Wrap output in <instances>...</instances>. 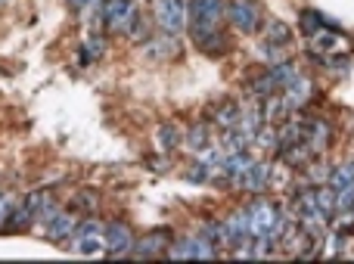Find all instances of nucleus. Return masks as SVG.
<instances>
[{
    "label": "nucleus",
    "mask_w": 354,
    "mask_h": 264,
    "mask_svg": "<svg viewBox=\"0 0 354 264\" xmlns=\"http://www.w3.org/2000/svg\"><path fill=\"white\" fill-rule=\"evenodd\" d=\"M199 236H205L208 243H214V246H221L227 252V234H224V221H221V218H205V221H199Z\"/></svg>",
    "instance_id": "a878e982"
},
{
    "label": "nucleus",
    "mask_w": 354,
    "mask_h": 264,
    "mask_svg": "<svg viewBox=\"0 0 354 264\" xmlns=\"http://www.w3.org/2000/svg\"><path fill=\"white\" fill-rule=\"evenodd\" d=\"M252 162H255V155H252L249 149H243V153H227L224 159H221V174H224L227 180H233V178H239Z\"/></svg>",
    "instance_id": "412c9836"
},
{
    "label": "nucleus",
    "mask_w": 354,
    "mask_h": 264,
    "mask_svg": "<svg viewBox=\"0 0 354 264\" xmlns=\"http://www.w3.org/2000/svg\"><path fill=\"white\" fill-rule=\"evenodd\" d=\"M221 147V153H243V149H249L252 147V137L245 134V131H239V128H227V131H221V137L214 140Z\"/></svg>",
    "instance_id": "aec40b11"
},
{
    "label": "nucleus",
    "mask_w": 354,
    "mask_h": 264,
    "mask_svg": "<svg viewBox=\"0 0 354 264\" xmlns=\"http://www.w3.org/2000/svg\"><path fill=\"white\" fill-rule=\"evenodd\" d=\"M261 35H264L261 41L277 44V47H292V41H295V31L289 28V22H283V19H264Z\"/></svg>",
    "instance_id": "a211bd4d"
},
{
    "label": "nucleus",
    "mask_w": 354,
    "mask_h": 264,
    "mask_svg": "<svg viewBox=\"0 0 354 264\" xmlns=\"http://www.w3.org/2000/svg\"><path fill=\"white\" fill-rule=\"evenodd\" d=\"M224 19L233 25V31L255 37L261 35L264 10L258 0H224Z\"/></svg>",
    "instance_id": "f03ea898"
},
{
    "label": "nucleus",
    "mask_w": 354,
    "mask_h": 264,
    "mask_svg": "<svg viewBox=\"0 0 354 264\" xmlns=\"http://www.w3.org/2000/svg\"><path fill=\"white\" fill-rule=\"evenodd\" d=\"M72 252L78 255H100L106 252V240H103V221L97 215H81L78 224L72 230V243H66Z\"/></svg>",
    "instance_id": "7ed1b4c3"
},
{
    "label": "nucleus",
    "mask_w": 354,
    "mask_h": 264,
    "mask_svg": "<svg viewBox=\"0 0 354 264\" xmlns=\"http://www.w3.org/2000/svg\"><path fill=\"white\" fill-rule=\"evenodd\" d=\"M330 171H333V165H330V162H324V159H320V155H317V159H311L305 168H301V174H305V178L311 180L314 187H317V184H326V178H330Z\"/></svg>",
    "instance_id": "c756f323"
},
{
    "label": "nucleus",
    "mask_w": 354,
    "mask_h": 264,
    "mask_svg": "<svg viewBox=\"0 0 354 264\" xmlns=\"http://www.w3.org/2000/svg\"><path fill=\"white\" fill-rule=\"evenodd\" d=\"M301 140L308 143V149L314 155H324L336 140V128H333L330 118L311 115L308 109H301Z\"/></svg>",
    "instance_id": "39448f33"
},
{
    "label": "nucleus",
    "mask_w": 354,
    "mask_h": 264,
    "mask_svg": "<svg viewBox=\"0 0 354 264\" xmlns=\"http://www.w3.org/2000/svg\"><path fill=\"white\" fill-rule=\"evenodd\" d=\"M149 12H153V25L168 35H183L187 31V0H149Z\"/></svg>",
    "instance_id": "20e7f679"
},
{
    "label": "nucleus",
    "mask_w": 354,
    "mask_h": 264,
    "mask_svg": "<svg viewBox=\"0 0 354 264\" xmlns=\"http://www.w3.org/2000/svg\"><path fill=\"white\" fill-rule=\"evenodd\" d=\"M324 25H326V16H324L320 10H301V12H299V31H301L305 37L317 35Z\"/></svg>",
    "instance_id": "c85d7f7f"
},
{
    "label": "nucleus",
    "mask_w": 354,
    "mask_h": 264,
    "mask_svg": "<svg viewBox=\"0 0 354 264\" xmlns=\"http://www.w3.org/2000/svg\"><path fill=\"white\" fill-rule=\"evenodd\" d=\"M72 12H84V0H66Z\"/></svg>",
    "instance_id": "f704fd0d"
},
{
    "label": "nucleus",
    "mask_w": 354,
    "mask_h": 264,
    "mask_svg": "<svg viewBox=\"0 0 354 264\" xmlns=\"http://www.w3.org/2000/svg\"><path fill=\"white\" fill-rule=\"evenodd\" d=\"M59 211H62V205L56 202V199H50V202H44V209H37V224H41V230L47 227V224L53 221V218L59 215Z\"/></svg>",
    "instance_id": "2f4dec72"
},
{
    "label": "nucleus",
    "mask_w": 354,
    "mask_h": 264,
    "mask_svg": "<svg viewBox=\"0 0 354 264\" xmlns=\"http://www.w3.org/2000/svg\"><path fill=\"white\" fill-rule=\"evenodd\" d=\"M78 211L72 209H62L59 215L53 218V221L44 227V236H47V243H56V246H66V240H72V230L75 224H78Z\"/></svg>",
    "instance_id": "9b49d317"
},
{
    "label": "nucleus",
    "mask_w": 354,
    "mask_h": 264,
    "mask_svg": "<svg viewBox=\"0 0 354 264\" xmlns=\"http://www.w3.org/2000/svg\"><path fill=\"white\" fill-rule=\"evenodd\" d=\"M50 199H53V193H50V190H28L22 202L28 205V209L37 211V209H44V202H50Z\"/></svg>",
    "instance_id": "473e14b6"
},
{
    "label": "nucleus",
    "mask_w": 354,
    "mask_h": 264,
    "mask_svg": "<svg viewBox=\"0 0 354 264\" xmlns=\"http://www.w3.org/2000/svg\"><path fill=\"white\" fill-rule=\"evenodd\" d=\"M187 35H189V41H193V47L199 50V53L212 56V59H221V56H227L233 50L230 35L224 31V25H221V22L189 19V22H187Z\"/></svg>",
    "instance_id": "f257e3e1"
},
{
    "label": "nucleus",
    "mask_w": 354,
    "mask_h": 264,
    "mask_svg": "<svg viewBox=\"0 0 354 264\" xmlns=\"http://www.w3.org/2000/svg\"><path fill=\"white\" fill-rule=\"evenodd\" d=\"M187 16L202 22H224V0H187Z\"/></svg>",
    "instance_id": "dca6fc26"
},
{
    "label": "nucleus",
    "mask_w": 354,
    "mask_h": 264,
    "mask_svg": "<svg viewBox=\"0 0 354 264\" xmlns=\"http://www.w3.org/2000/svg\"><path fill=\"white\" fill-rule=\"evenodd\" d=\"M103 240H106V255H112V258H124V255L134 252L137 234L128 221L112 218V221H103Z\"/></svg>",
    "instance_id": "0eeeda50"
},
{
    "label": "nucleus",
    "mask_w": 354,
    "mask_h": 264,
    "mask_svg": "<svg viewBox=\"0 0 354 264\" xmlns=\"http://www.w3.org/2000/svg\"><path fill=\"white\" fill-rule=\"evenodd\" d=\"M252 147L261 149V153H268V155H274L277 153V124L264 122L261 128L255 131V137H252Z\"/></svg>",
    "instance_id": "bb28decb"
},
{
    "label": "nucleus",
    "mask_w": 354,
    "mask_h": 264,
    "mask_svg": "<svg viewBox=\"0 0 354 264\" xmlns=\"http://www.w3.org/2000/svg\"><path fill=\"white\" fill-rule=\"evenodd\" d=\"M292 47H277V44H268V41H258V53L264 56V62H283V59H292L289 53Z\"/></svg>",
    "instance_id": "7c9ffc66"
},
{
    "label": "nucleus",
    "mask_w": 354,
    "mask_h": 264,
    "mask_svg": "<svg viewBox=\"0 0 354 264\" xmlns=\"http://www.w3.org/2000/svg\"><path fill=\"white\" fill-rule=\"evenodd\" d=\"M239 115H243V106H239L236 100H218L214 106L205 109V122L218 131L239 128Z\"/></svg>",
    "instance_id": "1a4fd4ad"
},
{
    "label": "nucleus",
    "mask_w": 354,
    "mask_h": 264,
    "mask_svg": "<svg viewBox=\"0 0 354 264\" xmlns=\"http://www.w3.org/2000/svg\"><path fill=\"white\" fill-rule=\"evenodd\" d=\"M134 258H165V243L162 240H156L153 234H147V236H137V243H134Z\"/></svg>",
    "instance_id": "b1692460"
},
{
    "label": "nucleus",
    "mask_w": 354,
    "mask_h": 264,
    "mask_svg": "<svg viewBox=\"0 0 354 264\" xmlns=\"http://www.w3.org/2000/svg\"><path fill=\"white\" fill-rule=\"evenodd\" d=\"M37 224V211L28 209L25 202H16V209H12V215L6 218V224L0 227V234H25V230H31Z\"/></svg>",
    "instance_id": "f3484780"
},
{
    "label": "nucleus",
    "mask_w": 354,
    "mask_h": 264,
    "mask_svg": "<svg viewBox=\"0 0 354 264\" xmlns=\"http://www.w3.org/2000/svg\"><path fill=\"white\" fill-rule=\"evenodd\" d=\"M270 174H274V162L270 159H255L243 174H239V178L230 180V187L236 193H245V196H258V193L270 190Z\"/></svg>",
    "instance_id": "423d86ee"
},
{
    "label": "nucleus",
    "mask_w": 354,
    "mask_h": 264,
    "mask_svg": "<svg viewBox=\"0 0 354 264\" xmlns=\"http://www.w3.org/2000/svg\"><path fill=\"white\" fill-rule=\"evenodd\" d=\"M261 115H264V122L280 124V122H286L289 115H295V109L289 106V100L283 97V91H277V93H270L268 100H261Z\"/></svg>",
    "instance_id": "2eb2a0df"
},
{
    "label": "nucleus",
    "mask_w": 354,
    "mask_h": 264,
    "mask_svg": "<svg viewBox=\"0 0 354 264\" xmlns=\"http://www.w3.org/2000/svg\"><path fill=\"white\" fill-rule=\"evenodd\" d=\"M140 19H143V16H140V10H137V3H131L128 10H124L122 16H118L106 31H109V35H122V37H128L131 31L137 28V22H140Z\"/></svg>",
    "instance_id": "393cba45"
},
{
    "label": "nucleus",
    "mask_w": 354,
    "mask_h": 264,
    "mask_svg": "<svg viewBox=\"0 0 354 264\" xmlns=\"http://www.w3.org/2000/svg\"><path fill=\"white\" fill-rule=\"evenodd\" d=\"M100 6V0H84V12H91V10H97Z\"/></svg>",
    "instance_id": "c9c22d12"
},
{
    "label": "nucleus",
    "mask_w": 354,
    "mask_h": 264,
    "mask_svg": "<svg viewBox=\"0 0 354 264\" xmlns=\"http://www.w3.org/2000/svg\"><path fill=\"white\" fill-rule=\"evenodd\" d=\"M180 50H183L180 35H168V31H162V35H153L147 44H140V53L147 56L149 62H156V66L177 59V56H180Z\"/></svg>",
    "instance_id": "6e6552de"
},
{
    "label": "nucleus",
    "mask_w": 354,
    "mask_h": 264,
    "mask_svg": "<svg viewBox=\"0 0 354 264\" xmlns=\"http://www.w3.org/2000/svg\"><path fill=\"white\" fill-rule=\"evenodd\" d=\"M193 246H196V234H187V236H174L165 249V258H177V261H187L193 258Z\"/></svg>",
    "instance_id": "cd10ccee"
},
{
    "label": "nucleus",
    "mask_w": 354,
    "mask_h": 264,
    "mask_svg": "<svg viewBox=\"0 0 354 264\" xmlns=\"http://www.w3.org/2000/svg\"><path fill=\"white\" fill-rule=\"evenodd\" d=\"M106 50H109V44H106V35H87L84 41L78 44V66L81 68L97 66V62L106 56Z\"/></svg>",
    "instance_id": "4468645a"
},
{
    "label": "nucleus",
    "mask_w": 354,
    "mask_h": 264,
    "mask_svg": "<svg viewBox=\"0 0 354 264\" xmlns=\"http://www.w3.org/2000/svg\"><path fill=\"white\" fill-rule=\"evenodd\" d=\"M12 209H16V199H10V196H3V193H0V227H3L6 218L12 215Z\"/></svg>",
    "instance_id": "72a5a7b5"
},
{
    "label": "nucleus",
    "mask_w": 354,
    "mask_h": 264,
    "mask_svg": "<svg viewBox=\"0 0 354 264\" xmlns=\"http://www.w3.org/2000/svg\"><path fill=\"white\" fill-rule=\"evenodd\" d=\"M264 68H268V75H270V78H274V84L280 87V91L289 84V81L295 78V75L301 72V68H299V62H295V59H283V62H264Z\"/></svg>",
    "instance_id": "4be33fe9"
},
{
    "label": "nucleus",
    "mask_w": 354,
    "mask_h": 264,
    "mask_svg": "<svg viewBox=\"0 0 354 264\" xmlns=\"http://www.w3.org/2000/svg\"><path fill=\"white\" fill-rule=\"evenodd\" d=\"M212 124L205 122V118H199V122H193L187 131H183V147L180 149H187L189 155H196V153H202V149H208L214 143V134H212Z\"/></svg>",
    "instance_id": "f8f14e48"
},
{
    "label": "nucleus",
    "mask_w": 354,
    "mask_h": 264,
    "mask_svg": "<svg viewBox=\"0 0 354 264\" xmlns=\"http://www.w3.org/2000/svg\"><path fill=\"white\" fill-rule=\"evenodd\" d=\"M277 91H280V87L274 84V78L268 75V68L255 72L249 81H245V93H249V100H258V103H261V100H268L270 93H277Z\"/></svg>",
    "instance_id": "6ab92c4d"
},
{
    "label": "nucleus",
    "mask_w": 354,
    "mask_h": 264,
    "mask_svg": "<svg viewBox=\"0 0 354 264\" xmlns=\"http://www.w3.org/2000/svg\"><path fill=\"white\" fill-rule=\"evenodd\" d=\"M153 140H156V149H159V153L171 155L183 147V128L177 122H162L159 128H156Z\"/></svg>",
    "instance_id": "ddd939ff"
},
{
    "label": "nucleus",
    "mask_w": 354,
    "mask_h": 264,
    "mask_svg": "<svg viewBox=\"0 0 354 264\" xmlns=\"http://www.w3.org/2000/svg\"><path fill=\"white\" fill-rule=\"evenodd\" d=\"M283 97L289 100V106H292L295 112H301V109H308V106H311L314 97H317V84H314L308 75L299 72L286 87H283Z\"/></svg>",
    "instance_id": "9d476101"
},
{
    "label": "nucleus",
    "mask_w": 354,
    "mask_h": 264,
    "mask_svg": "<svg viewBox=\"0 0 354 264\" xmlns=\"http://www.w3.org/2000/svg\"><path fill=\"white\" fill-rule=\"evenodd\" d=\"M3 3H10V0H0V6H3Z\"/></svg>",
    "instance_id": "e433bc0d"
},
{
    "label": "nucleus",
    "mask_w": 354,
    "mask_h": 264,
    "mask_svg": "<svg viewBox=\"0 0 354 264\" xmlns=\"http://www.w3.org/2000/svg\"><path fill=\"white\" fill-rule=\"evenodd\" d=\"M100 205H103V199H100V193H93V190H78L72 199H68V209L78 211V215H97Z\"/></svg>",
    "instance_id": "5701e85b"
}]
</instances>
